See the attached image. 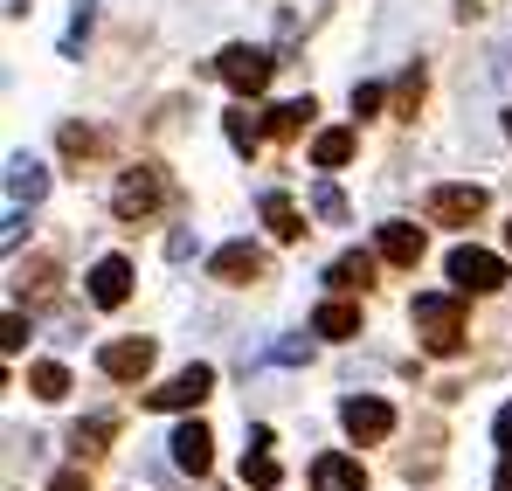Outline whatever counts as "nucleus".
Segmentation results:
<instances>
[{
	"instance_id": "11",
	"label": "nucleus",
	"mask_w": 512,
	"mask_h": 491,
	"mask_svg": "<svg viewBox=\"0 0 512 491\" xmlns=\"http://www.w3.org/2000/svg\"><path fill=\"white\" fill-rule=\"evenodd\" d=\"M243 485H256V491H277V485H284V464L270 457V429H263V422H250V450H243Z\"/></svg>"
},
{
	"instance_id": "29",
	"label": "nucleus",
	"mask_w": 512,
	"mask_h": 491,
	"mask_svg": "<svg viewBox=\"0 0 512 491\" xmlns=\"http://www.w3.org/2000/svg\"><path fill=\"white\" fill-rule=\"evenodd\" d=\"M49 491H90V478H84V471H56V478H49Z\"/></svg>"
},
{
	"instance_id": "5",
	"label": "nucleus",
	"mask_w": 512,
	"mask_h": 491,
	"mask_svg": "<svg viewBox=\"0 0 512 491\" xmlns=\"http://www.w3.org/2000/svg\"><path fill=\"white\" fill-rule=\"evenodd\" d=\"M111 208H118L125 222H146V215L160 208V173H153V166H132V173L111 187Z\"/></svg>"
},
{
	"instance_id": "20",
	"label": "nucleus",
	"mask_w": 512,
	"mask_h": 491,
	"mask_svg": "<svg viewBox=\"0 0 512 491\" xmlns=\"http://www.w3.org/2000/svg\"><path fill=\"white\" fill-rule=\"evenodd\" d=\"M28 388H35L42 402H63V395H70V374H63L56 360H35V367H28Z\"/></svg>"
},
{
	"instance_id": "27",
	"label": "nucleus",
	"mask_w": 512,
	"mask_h": 491,
	"mask_svg": "<svg viewBox=\"0 0 512 491\" xmlns=\"http://www.w3.org/2000/svg\"><path fill=\"white\" fill-rule=\"evenodd\" d=\"M353 111H360V118L381 111V83H353Z\"/></svg>"
},
{
	"instance_id": "18",
	"label": "nucleus",
	"mask_w": 512,
	"mask_h": 491,
	"mask_svg": "<svg viewBox=\"0 0 512 491\" xmlns=\"http://www.w3.org/2000/svg\"><path fill=\"white\" fill-rule=\"evenodd\" d=\"M346 160H353V125H326V132L312 139V166L333 173V166H346Z\"/></svg>"
},
{
	"instance_id": "24",
	"label": "nucleus",
	"mask_w": 512,
	"mask_h": 491,
	"mask_svg": "<svg viewBox=\"0 0 512 491\" xmlns=\"http://www.w3.org/2000/svg\"><path fill=\"white\" fill-rule=\"evenodd\" d=\"M305 118H312V97H291V104H270V132H277V139H284V132H298Z\"/></svg>"
},
{
	"instance_id": "28",
	"label": "nucleus",
	"mask_w": 512,
	"mask_h": 491,
	"mask_svg": "<svg viewBox=\"0 0 512 491\" xmlns=\"http://www.w3.org/2000/svg\"><path fill=\"white\" fill-rule=\"evenodd\" d=\"M277 360H312V339H277Z\"/></svg>"
},
{
	"instance_id": "19",
	"label": "nucleus",
	"mask_w": 512,
	"mask_h": 491,
	"mask_svg": "<svg viewBox=\"0 0 512 491\" xmlns=\"http://www.w3.org/2000/svg\"><path fill=\"white\" fill-rule=\"evenodd\" d=\"M263 222H270V236H277V243H298V236H305V215H298L284 194H263Z\"/></svg>"
},
{
	"instance_id": "33",
	"label": "nucleus",
	"mask_w": 512,
	"mask_h": 491,
	"mask_svg": "<svg viewBox=\"0 0 512 491\" xmlns=\"http://www.w3.org/2000/svg\"><path fill=\"white\" fill-rule=\"evenodd\" d=\"M506 243H512V229H506Z\"/></svg>"
},
{
	"instance_id": "32",
	"label": "nucleus",
	"mask_w": 512,
	"mask_h": 491,
	"mask_svg": "<svg viewBox=\"0 0 512 491\" xmlns=\"http://www.w3.org/2000/svg\"><path fill=\"white\" fill-rule=\"evenodd\" d=\"M506 132H512V111H506Z\"/></svg>"
},
{
	"instance_id": "23",
	"label": "nucleus",
	"mask_w": 512,
	"mask_h": 491,
	"mask_svg": "<svg viewBox=\"0 0 512 491\" xmlns=\"http://www.w3.org/2000/svg\"><path fill=\"white\" fill-rule=\"evenodd\" d=\"M90 21H97V7H90V0H77L70 28H63V56H84V42H90Z\"/></svg>"
},
{
	"instance_id": "14",
	"label": "nucleus",
	"mask_w": 512,
	"mask_h": 491,
	"mask_svg": "<svg viewBox=\"0 0 512 491\" xmlns=\"http://www.w3.org/2000/svg\"><path fill=\"white\" fill-rule=\"evenodd\" d=\"M167 443H173V464H180L187 478H201V471L215 464V436H208L201 422H180V429H173Z\"/></svg>"
},
{
	"instance_id": "9",
	"label": "nucleus",
	"mask_w": 512,
	"mask_h": 491,
	"mask_svg": "<svg viewBox=\"0 0 512 491\" xmlns=\"http://www.w3.org/2000/svg\"><path fill=\"white\" fill-rule=\"evenodd\" d=\"M208 277H222V284H256V277H263V249L256 243H222L208 256Z\"/></svg>"
},
{
	"instance_id": "17",
	"label": "nucleus",
	"mask_w": 512,
	"mask_h": 491,
	"mask_svg": "<svg viewBox=\"0 0 512 491\" xmlns=\"http://www.w3.org/2000/svg\"><path fill=\"white\" fill-rule=\"evenodd\" d=\"M312 332H326V339H353V332H360V305H346V298H326V305L312 312Z\"/></svg>"
},
{
	"instance_id": "3",
	"label": "nucleus",
	"mask_w": 512,
	"mask_h": 491,
	"mask_svg": "<svg viewBox=\"0 0 512 491\" xmlns=\"http://www.w3.org/2000/svg\"><path fill=\"white\" fill-rule=\"evenodd\" d=\"M215 70H222V83H229L236 97H256V90L270 83V70H277V56H270V49H250V42H229V49L215 56Z\"/></svg>"
},
{
	"instance_id": "8",
	"label": "nucleus",
	"mask_w": 512,
	"mask_h": 491,
	"mask_svg": "<svg viewBox=\"0 0 512 491\" xmlns=\"http://www.w3.org/2000/svg\"><path fill=\"white\" fill-rule=\"evenodd\" d=\"M97 367H104L111 381H146V367H153V339H111V346L97 353Z\"/></svg>"
},
{
	"instance_id": "7",
	"label": "nucleus",
	"mask_w": 512,
	"mask_h": 491,
	"mask_svg": "<svg viewBox=\"0 0 512 491\" xmlns=\"http://www.w3.org/2000/svg\"><path fill=\"white\" fill-rule=\"evenodd\" d=\"M208 388H215V367H180L167 388H153L146 402L153 409H194V402H208Z\"/></svg>"
},
{
	"instance_id": "21",
	"label": "nucleus",
	"mask_w": 512,
	"mask_h": 491,
	"mask_svg": "<svg viewBox=\"0 0 512 491\" xmlns=\"http://www.w3.org/2000/svg\"><path fill=\"white\" fill-rule=\"evenodd\" d=\"M222 132H229V146H236L243 160H250L256 146H263V125H256L250 111H229V118H222Z\"/></svg>"
},
{
	"instance_id": "10",
	"label": "nucleus",
	"mask_w": 512,
	"mask_h": 491,
	"mask_svg": "<svg viewBox=\"0 0 512 491\" xmlns=\"http://www.w3.org/2000/svg\"><path fill=\"white\" fill-rule=\"evenodd\" d=\"M42 194H49V166L14 153V160H7V208H35Z\"/></svg>"
},
{
	"instance_id": "16",
	"label": "nucleus",
	"mask_w": 512,
	"mask_h": 491,
	"mask_svg": "<svg viewBox=\"0 0 512 491\" xmlns=\"http://www.w3.org/2000/svg\"><path fill=\"white\" fill-rule=\"evenodd\" d=\"M326 284H333V291H367V284H374V256H367V249H346L340 263L326 270Z\"/></svg>"
},
{
	"instance_id": "13",
	"label": "nucleus",
	"mask_w": 512,
	"mask_h": 491,
	"mask_svg": "<svg viewBox=\"0 0 512 491\" xmlns=\"http://www.w3.org/2000/svg\"><path fill=\"white\" fill-rule=\"evenodd\" d=\"M374 249H381V263H395V270H416V263H423V229H416V222H381Z\"/></svg>"
},
{
	"instance_id": "25",
	"label": "nucleus",
	"mask_w": 512,
	"mask_h": 491,
	"mask_svg": "<svg viewBox=\"0 0 512 491\" xmlns=\"http://www.w3.org/2000/svg\"><path fill=\"white\" fill-rule=\"evenodd\" d=\"M312 215H319V222H346V194L333 187V180H319V187H312Z\"/></svg>"
},
{
	"instance_id": "26",
	"label": "nucleus",
	"mask_w": 512,
	"mask_h": 491,
	"mask_svg": "<svg viewBox=\"0 0 512 491\" xmlns=\"http://www.w3.org/2000/svg\"><path fill=\"white\" fill-rule=\"evenodd\" d=\"M21 346H28V319H21V312H7V326H0V353L14 360Z\"/></svg>"
},
{
	"instance_id": "6",
	"label": "nucleus",
	"mask_w": 512,
	"mask_h": 491,
	"mask_svg": "<svg viewBox=\"0 0 512 491\" xmlns=\"http://www.w3.org/2000/svg\"><path fill=\"white\" fill-rule=\"evenodd\" d=\"M340 422H346V436H360V443H381V436L395 429V409H388L381 395H346V402H340Z\"/></svg>"
},
{
	"instance_id": "4",
	"label": "nucleus",
	"mask_w": 512,
	"mask_h": 491,
	"mask_svg": "<svg viewBox=\"0 0 512 491\" xmlns=\"http://www.w3.org/2000/svg\"><path fill=\"white\" fill-rule=\"evenodd\" d=\"M450 284L485 298V291H499V284H506V256H492V249H471V243L450 249Z\"/></svg>"
},
{
	"instance_id": "2",
	"label": "nucleus",
	"mask_w": 512,
	"mask_h": 491,
	"mask_svg": "<svg viewBox=\"0 0 512 491\" xmlns=\"http://www.w3.org/2000/svg\"><path fill=\"white\" fill-rule=\"evenodd\" d=\"M492 208V194L478 187V180H457V187H429V201H423V215L429 222H443V229H464V222H478Z\"/></svg>"
},
{
	"instance_id": "30",
	"label": "nucleus",
	"mask_w": 512,
	"mask_h": 491,
	"mask_svg": "<svg viewBox=\"0 0 512 491\" xmlns=\"http://www.w3.org/2000/svg\"><path fill=\"white\" fill-rule=\"evenodd\" d=\"M492 436H499V443H506V450H512V402H506V409H499V422H492Z\"/></svg>"
},
{
	"instance_id": "31",
	"label": "nucleus",
	"mask_w": 512,
	"mask_h": 491,
	"mask_svg": "<svg viewBox=\"0 0 512 491\" xmlns=\"http://www.w3.org/2000/svg\"><path fill=\"white\" fill-rule=\"evenodd\" d=\"M499 491H512V450L499 457Z\"/></svg>"
},
{
	"instance_id": "15",
	"label": "nucleus",
	"mask_w": 512,
	"mask_h": 491,
	"mask_svg": "<svg viewBox=\"0 0 512 491\" xmlns=\"http://www.w3.org/2000/svg\"><path fill=\"white\" fill-rule=\"evenodd\" d=\"M360 485H367V471L353 457H333V450L312 457V491H360Z\"/></svg>"
},
{
	"instance_id": "1",
	"label": "nucleus",
	"mask_w": 512,
	"mask_h": 491,
	"mask_svg": "<svg viewBox=\"0 0 512 491\" xmlns=\"http://www.w3.org/2000/svg\"><path fill=\"white\" fill-rule=\"evenodd\" d=\"M409 319L423 326V346L436 360H450V353H464V305L450 298V291H416V305H409Z\"/></svg>"
},
{
	"instance_id": "22",
	"label": "nucleus",
	"mask_w": 512,
	"mask_h": 491,
	"mask_svg": "<svg viewBox=\"0 0 512 491\" xmlns=\"http://www.w3.org/2000/svg\"><path fill=\"white\" fill-rule=\"evenodd\" d=\"M111 429H118V422H111V415H90V422H77V436H70V450H77V457H97V450H104V436H111Z\"/></svg>"
},
{
	"instance_id": "12",
	"label": "nucleus",
	"mask_w": 512,
	"mask_h": 491,
	"mask_svg": "<svg viewBox=\"0 0 512 491\" xmlns=\"http://www.w3.org/2000/svg\"><path fill=\"white\" fill-rule=\"evenodd\" d=\"M90 298H97L104 312H118V305L132 298V263H125V256H97V270H90Z\"/></svg>"
}]
</instances>
